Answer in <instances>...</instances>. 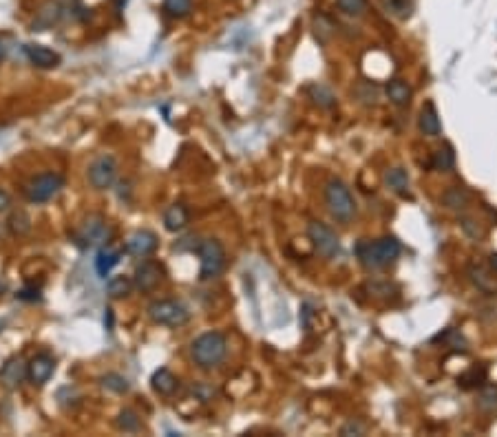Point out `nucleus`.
<instances>
[{"mask_svg": "<svg viewBox=\"0 0 497 437\" xmlns=\"http://www.w3.org/2000/svg\"><path fill=\"white\" fill-rule=\"evenodd\" d=\"M228 356V340L221 332H206L190 343V358L204 371L217 369Z\"/></svg>", "mask_w": 497, "mask_h": 437, "instance_id": "nucleus-1", "label": "nucleus"}, {"mask_svg": "<svg viewBox=\"0 0 497 437\" xmlns=\"http://www.w3.org/2000/svg\"><path fill=\"white\" fill-rule=\"evenodd\" d=\"M356 254L361 263L369 270H380L394 263L400 257V243L394 237H385L378 241H361L356 245Z\"/></svg>", "mask_w": 497, "mask_h": 437, "instance_id": "nucleus-2", "label": "nucleus"}, {"mask_svg": "<svg viewBox=\"0 0 497 437\" xmlns=\"http://www.w3.org/2000/svg\"><path fill=\"white\" fill-rule=\"evenodd\" d=\"M325 204L330 215L341 223H350L356 215V201L341 179H330L325 184Z\"/></svg>", "mask_w": 497, "mask_h": 437, "instance_id": "nucleus-3", "label": "nucleus"}, {"mask_svg": "<svg viewBox=\"0 0 497 437\" xmlns=\"http://www.w3.org/2000/svg\"><path fill=\"white\" fill-rule=\"evenodd\" d=\"M195 252L199 254V261H202V270H199L202 281L217 279V276L224 272V268H226V250H224V245H221L217 239L199 241Z\"/></svg>", "mask_w": 497, "mask_h": 437, "instance_id": "nucleus-4", "label": "nucleus"}, {"mask_svg": "<svg viewBox=\"0 0 497 437\" xmlns=\"http://www.w3.org/2000/svg\"><path fill=\"white\" fill-rule=\"evenodd\" d=\"M148 316H151V321L157 323V325L182 327V325L188 323L190 312L186 309L184 303L173 301V298H160V301L148 305Z\"/></svg>", "mask_w": 497, "mask_h": 437, "instance_id": "nucleus-5", "label": "nucleus"}, {"mask_svg": "<svg viewBox=\"0 0 497 437\" xmlns=\"http://www.w3.org/2000/svg\"><path fill=\"white\" fill-rule=\"evenodd\" d=\"M308 237L314 245V250L323 259H336L341 254V241H338L336 232L330 226H325L323 221H310Z\"/></svg>", "mask_w": 497, "mask_h": 437, "instance_id": "nucleus-6", "label": "nucleus"}, {"mask_svg": "<svg viewBox=\"0 0 497 437\" xmlns=\"http://www.w3.org/2000/svg\"><path fill=\"white\" fill-rule=\"evenodd\" d=\"M65 188V179L58 173H42L34 177L27 186V197L31 204H47Z\"/></svg>", "mask_w": 497, "mask_h": 437, "instance_id": "nucleus-7", "label": "nucleus"}, {"mask_svg": "<svg viewBox=\"0 0 497 437\" xmlns=\"http://www.w3.org/2000/svg\"><path fill=\"white\" fill-rule=\"evenodd\" d=\"M118 177V162L111 155L95 157L89 166V181L95 190H107L115 184Z\"/></svg>", "mask_w": 497, "mask_h": 437, "instance_id": "nucleus-8", "label": "nucleus"}, {"mask_svg": "<svg viewBox=\"0 0 497 437\" xmlns=\"http://www.w3.org/2000/svg\"><path fill=\"white\" fill-rule=\"evenodd\" d=\"M164 279V268L157 261H142L133 274V287L142 294H151Z\"/></svg>", "mask_w": 497, "mask_h": 437, "instance_id": "nucleus-9", "label": "nucleus"}, {"mask_svg": "<svg viewBox=\"0 0 497 437\" xmlns=\"http://www.w3.org/2000/svg\"><path fill=\"white\" fill-rule=\"evenodd\" d=\"M78 239L87 245V248H93V245H102L109 243L111 239V228L107 219H102L100 215H91L87 221L82 223V228L78 232Z\"/></svg>", "mask_w": 497, "mask_h": 437, "instance_id": "nucleus-10", "label": "nucleus"}, {"mask_svg": "<svg viewBox=\"0 0 497 437\" xmlns=\"http://www.w3.org/2000/svg\"><path fill=\"white\" fill-rule=\"evenodd\" d=\"M56 371V360L49 354H38L27 362V380L34 387H42L47 385Z\"/></svg>", "mask_w": 497, "mask_h": 437, "instance_id": "nucleus-11", "label": "nucleus"}, {"mask_svg": "<svg viewBox=\"0 0 497 437\" xmlns=\"http://www.w3.org/2000/svg\"><path fill=\"white\" fill-rule=\"evenodd\" d=\"M157 250V234L151 230H137L133 232L129 241H126V252L133 254V257H151V254Z\"/></svg>", "mask_w": 497, "mask_h": 437, "instance_id": "nucleus-12", "label": "nucleus"}, {"mask_svg": "<svg viewBox=\"0 0 497 437\" xmlns=\"http://www.w3.org/2000/svg\"><path fill=\"white\" fill-rule=\"evenodd\" d=\"M27 378V365L23 362V358H9L3 369H0V382L7 389H16L23 385V380Z\"/></svg>", "mask_w": 497, "mask_h": 437, "instance_id": "nucleus-13", "label": "nucleus"}, {"mask_svg": "<svg viewBox=\"0 0 497 437\" xmlns=\"http://www.w3.org/2000/svg\"><path fill=\"white\" fill-rule=\"evenodd\" d=\"M25 53L29 62L34 67H40V69H54L60 65V53H56L54 49L49 47H42V45H27L25 47Z\"/></svg>", "mask_w": 497, "mask_h": 437, "instance_id": "nucleus-14", "label": "nucleus"}, {"mask_svg": "<svg viewBox=\"0 0 497 437\" xmlns=\"http://www.w3.org/2000/svg\"><path fill=\"white\" fill-rule=\"evenodd\" d=\"M418 129L427 137H438L442 133V124H440V117H438V111H436V106H433V102H427L422 106L420 117H418Z\"/></svg>", "mask_w": 497, "mask_h": 437, "instance_id": "nucleus-15", "label": "nucleus"}, {"mask_svg": "<svg viewBox=\"0 0 497 437\" xmlns=\"http://www.w3.org/2000/svg\"><path fill=\"white\" fill-rule=\"evenodd\" d=\"M62 16V5L54 3V0H47L45 5L40 7V12L36 14V20H34V31H47L54 27Z\"/></svg>", "mask_w": 497, "mask_h": 437, "instance_id": "nucleus-16", "label": "nucleus"}, {"mask_svg": "<svg viewBox=\"0 0 497 437\" xmlns=\"http://www.w3.org/2000/svg\"><path fill=\"white\" fill-rule=\"evenodd\" d=\"M122 252H124L122 248H113V245H109V243L98 252V259H95V270H98V274L102 276V279H107L109 272L120 263Z\"/></svg>", "mask_w": 497, "mask_h": 437, "instance_id": "nucleus-17", "label": "nucleus"}, {"mask_svg": "<svg viewBox=\"0 0 497 437\" xmlns=\"http://www.w3.org/2000/svg\"><path fill=\"white\" fill-rule=\"evenodd\" d=\"M188 219H190L188 208L184 204H173L164 212V228L168 232H182L188 226Z\"/></svg>", "mask_w": 497, "mask_h": 437, "instance_id": "nucleus-18", "label": "nucleus"}, {"mask_svg": "<svg viewBox=\"0 0 497 437\" xmlns=\"http://www.w3.org/2000/svg\"><path fill=\"white\" fill-rule=\"evenodd\" d=\"M411 95H414V91H411V87H409L405 80L394 78V80L387 82V98H389L391 104L407 106V104L411 102Z\"/></svg>", "mask_w": 497, "mask_h": 437, "instance_id": "nucleus-19", "label": "nucleus"}, {"mask_svg": "<svg viewBox=\"0 0 497 437\" xmlns=\"http://www.w3.org/2000/svg\"><path fill=\"white\" fill-rule=\"evenodd\" d=\"M151 385H153L155 393H160V396H173L177 385H179V380L173 376V371L157 369V371L153 373V378H151Z\"/></svg>", "mask_w": 497, "mask_h": 437, "instance_id": "nucleus-20", "label": "nucleus"}, {"mask_svg": "<svg viewBox=\"0 0 497 437\" xmlns=\"http://www.w3.org/2000/svg\"><path fill=\"white\" fill-rule=\"evenodd\" d=\"M308 95L319 109H334V104H336V95L332 93V89H327L325 84H319V82L310 84Z\"/></svg>", "mask_w": 497, "mask_h": 437, "instance_id": "nucleus-21", "label": "nucleus"}, {"mask_svg": "<svg viewBox=\"0 0 497 437\" xmlns=\"http://www.w3.org/2000/svg\"><path fill=\"white\" fill-rule=\"evenodd\" d=\"M385 181H387V186L394 190V193H398V195L405 197L409 193V177H407L405 168H391V170H387Z\"/></svg>", "mask_w": 497, "mask_h": 437, "instance_id": "nucleus-22", "label": "nucleus"}, {"mask_svg": "<svg viewBox=\"0 0 497 437\" xmlns=\"http://www.w3.org/2000/svg\"><path fill=\"white\" fill-rule=\"evenodd\" d=\"M469 201H471V195L464 188H460V186L449 188L447 193H444V197H442V204L447 206L449 210H464L469 206Z\"/></svg>", "mask_w": 497, "mask_h": 437, "instance_id": "nucleus-23", "label": "nucleus"}, {"mask_svg": "<svg viewBox=\"0 0 497 437\" xmlns=\"http://www.w3.org/2000/svg\"><path fill=\"white\" fill-rule=\"evenodd\" d=\"M107 292L111 298H124V296H129L133 292V279L131 276H113V279H109L107 283Z\"/></svg>", "mask_w": 497, "mask_h": 437, "instance_id": "nucleus-24", "label": "nucleus"}, {"mask_svg": "<svg viewBox=\"0 0 497 437\" xmlns=\"http://www.w3.org/2000/svg\"><path fill=\"white\" fill-rule=\"evenodd\" d=\"M431 166L436 168V170H442V173L451 170L453 166H456V153H453V148H451V146H442L440 151L433 155Z\"/></svg>", "mask_w": 497, "mask_h": 437, "instance_id": "nucleus-25", "label": "nucleus"}, {"mask_svg": "<svg viewBox=\"0 0 497 437\" xmlns=\"http://www.w3.org/2000/svg\"><path fill=\"white\" fill-rule=\"evenodd\" d=\"M193 9V0H164V12L171 18H184Z\"/></svg>", "mask_w": 497, "mask_h": 437, "instance_id": "nucleus-26", "label": "nucleus"}, {"mask_svg": "<svg viewBox=\"0 0 497 437\" xmlns=\"http://www.w3.org/2000/svg\"><path fill=\"white\" fill-rule=\"evenodd\" d=\"M336 5L345 16L352 18H361L367 12V0H336Z\"/></svg>", "mask_w": 497, "mask_h": 437, "instance_id": "nucleus-27", "label": "nucleus"}, {"mask_svg": "<svg viewBox=\"0 0 497 437\" xmlns=\"http://www.w3.org/2000/svg\"><path fill=\"white\" fill-rule=\"evenodd\" d=\"M118 426H120L124 433H137V431H142V422H140V418H137V413L131 411V409H124V411L120 413Z\"/></svg>", "mask_w": 497, "mask_h": 437, "instance_id": "nucleus-28", "label": "nucleus"}, {"mask_svg": "<svg viewBox=\"0 0 497 437\" xmlns=\"http://www.w3.org/2000/svg\"><path fill=\"white\" fill-rule=\"evenodd\" d=\"M7 226H9V230H12L14 234H18V237H23V234H27V232L31 230V219L25 215V212H14Z\"/></svg>", "mask_w": 497, "mask_h": 437, "instance_id": "nucleus-29", "label": "nucleus"}, {"mask_svg": "<svg viewBox=\"0 0 497 437\" xmlns=\"http://www.w3.org/2000/svg\"><path fill=\"white\" fill-rule=\"evenodd\" d=\"M387 9L398 18H409L414 12V3L411 0H387Z\"/></svg>", "mask_w": 497, "mask_h": 437, "instance_id": "nucleus-30", "label": "nucleus"}, {"mask_svg": "<svg viewBox=\"0 0 497 437\" xmlns=\"http://www.w3.org/2000/svg\"><path fill=\"white\" fill-rule=\"evenodd\" d=\"M102 385L107 389H111V391H115V393H126V391H129V380L118 376V373H109V376H104Z\"/></svg>", "mask_w": 497, "mask_h": 437, "instance_id": "nucleus-31", "label": "nucleus"}, {"mask_svg": "<svg viewBox=\"0 0 497 437\" xmlns=\"http://www.w3.org/2000/svg\"><path fill=\"white\" fill-rule=\"evenodd\" d=\"M471 279H473V283L478 285L480 290H484V292H493V290H495V285L491 283L489 274H486L482 268H471Z\"/></svg>", "mask_w": 497, "mask_h": 437, "instance_id": "nucleus-32", "label": "nucleus"}, {"mask_svg": "<svg viewBox=\"0 0 497 437\" xmlns=\"http://www.w3.org/2000/svg\"><path fill=\"white\" fill-rule=\"evenodd\" d=\"M484 376H486V371L482 369V371H478V369H471L467 376H462L460 378V385L462 387H478V385H482L480 380H484Z\"/></svg>", "mask_w": 497, "mask_h": 437, "instance_id": "nucleus-33", "label": "nucleus"}, {"mask_svg": "<svg viewBox=\"0 0 497 437\" xmlns=\"http://www.w3.org/2000/svg\"><path fill=\"white\" fill-rule=\"evenodd\" d=\"M480 404H482L484 409H495V407H497V387H486V389L482 391Z\"/></svg>", "mask_w": 497, "mask_h": 437, "instance_id": "nucleus-34", "label": "nucleus"}, {"mask_svg": "<svg viewBox=\"0 0 497 437\" xmlns=\"http://www.w3.org/2000/svg\"><path fill=\"white\" fill-rule=\"evenodd\" d=\"M215 389L210 387V385H195L193 387V396L199 400V402H208V400H213L215 398Z\"/></svg>", "mask_w": 497, "mask_h": 437, "instance_id": "nucleus-35", "label": "nucleus"}, {"mask_svg": "<svg viewBox=\"0 0 497 437\" xmlns=\"http://www.w3.org/2000/svg\"><path fill=\"white\" fill-rule=\"evenodd\" d=\"M363 433H365V426L361 422H347L341 429V435H363Z\"/></svg>", "mask_w": 497, "mask_h": 437, "instance_id": "nucleus-36", "label": "nucleus"}, {"mask_svg": "<svg viewBox=\"0 0 497 437\" xmlns=\"http://www.w3.org/2000/svg\"><path fill=\"white\" fill-rule=\"evenodd\" d=\"M9 208H12V197H9L7 190L0 188V212H7Z\"/></svg>", "mask_w": 497, "mask_h": 437, "instance_id": "nucleus-37", "label": "nucleus"}, {"mask_svg": "<svg viewBox=\"0 0 497 437\" xmlns=\"http://www.w3.org/2000/svg\"><path fill=\"white\" fill-rule=\"evenodd\" d=\"M18 298H25V301H36L38 298V290H23L18 294Z\"/></svg>", "mask_w": 497, "mask_h": 437, "instance_id": "nucleus-38", "label": "nucleus"}, {"mask_svg": "<svg viewBox=\"0 0 497 437\" xmlns=\"http://www.w3.org/2000/svg\"><path fill=\"white\" fill-rule=\"evenodd\" d=\"M491 263H493V268H497V254H493V257H491Z\"/></svg>", "mask_w": 497, "mask_h": 437, "instance_id": "nucleus-39", "label": "nucleus"}, {"mask_svg": "<svg viewBox=\"0 0 497 437\" xmlns=\"http://www.w3.org/2000/svg\"><path fill=\"white\" fill-rule=\"evenodd\" d=\"M3 234H5V228H3V223H0V237H3Z\"/></svg>", "mask_w": 497, "mask_h": 437, "instance_id": "nucleus-40", "label": "nucleus"}, {"mask_svg": "<svg viewBox=\"0 0 497 437\" xmlns=\"http://www.w3.org/2000/svg\"><path fill=\"white\" fill-rule=\"evenodd\" d=\"M0 60H3V45H0Z\"/></svg>", "mask_w": 497, "mask_h": 437, "instance_id": "nucleus-41", "label": "nucleus"}]
</instances>
